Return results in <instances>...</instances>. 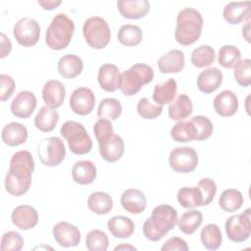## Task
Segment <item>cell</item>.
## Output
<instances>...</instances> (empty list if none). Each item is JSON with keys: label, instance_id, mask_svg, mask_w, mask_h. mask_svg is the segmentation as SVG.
Returning <instances> with one entry per match:
<instances>
[{"label": "cell", "instance_id": "43", "mask_svg": "<svg viewBox=\"0 0 251 251\" xmlns=\"http://www.w3.org/2000/svg\"><path fill=\"white\" fill-rule=\"evenodd\" d=\"M233 76L235 81L242 87H247L251 84V60H240L233 67Z\"/></svg>", "mask_w": 251, "mask_h": 251}, {"label": "cell", "instance_id": "4", "mask_svg": "<svg viewBox=\"0 0 251 251\" xmlns=\"http://www.w3.org/2000/svg\"><path fill=\"white\" fill-rule=\"evenodd\" d=\"M75 32V23L66 14H57L45 33V43L52 50H63L67 48Z\"/></svg>", "mask_w": 251, "mask_h": 251}, {"label": "cell", "instance_id": "34", "mask_svg": "<svg viewBox=\"0 0 251 251\" xmlns=\"http://www.w3.org/2000/svg\"><path fill=\"white\" fill-rule=\"evenodd\" d=\"M244 202L242 193L234 188H228L222 192L219 205L222 210L227 213H233L239 210Z\"/></svg>", "mask_w": 251, "mask_h": 251}, {"label": "cell", "instance_id": "9", "mask_svg": "<svg viewBox=\"0 0 251 251\" xmlns=\"http://www.w3.org/2000/svg\"><path fill=\"white\" fill-rule=\"evenodd\" d=\"M251 209H246L243 213L230 216L225 224V229L227 237L235 242L240 243L248 239L251 233Z\"/></svg>", "mask_w": 251, "mask_h": 251}, {"label": "cell", "instance_id": "25", "mask_svg": "<svg viewBox=\"0 0 251 251\" xmlns=\"http://www.w3.org/2000/svg\"><path fill=\"white\" fill-rule=\"evenodd\" d=\"M97 176L95 165L89 160H81L75 163L72 169L73 180L80 185H87L94 181Z\"/></svg>", "mask_w": 251, "mask_h": 251}, {"label": "cell", "instance_id": "42", "mask_svg": "<svg viewBox=\"0 0 251 251\" xmlns=\"http://www.w3.org/2000/svg\"><path fill=\"white\" fill-rule=\"evenodd\" d=\"M85 246L89 251H106L109 246L108 236L103 230L92 229L86 235Z\"/></svg>", "mask_w": 251, "mask_h": 251}, {"label": "cell", "instance_id": "13", "mask_svg": "<svg viewBox=\"0 0 251 251\" xmlns=\"http://www.w3.org/2000/svg\"><path fill=\"white\" fill-rule=\"evenodd\" d=\"M55 241L62 247H75L79 244L81 234L78 227L68 222H59L52 230Z\"/></svg>", "mask_w": 251, "mask_h": 251}, {"label": "cell", "instance_id": "10", "mask_svg": "<svg viewBox=\"0 0 251 251\" xmlns=\"http://www.w3.org/2000/svg\"><path fill=\"white\" fill-rule=\"evenodd\" d=\"M169 165L176 173H191L198 165L197 152L192 147H176L169 155Z\"/></svg>", "mask_w": 251, "mask_h": 251}, {"label": "cell", "instance_id": "33", "mask_svg": "<svg viewBox=\"0 0 251 251\" xmlns=\"http://www.w3.org/2000/svg\"><path fill=\"white\" fill-rule=\"evenodd\" d=\"M177 202L183 208H195L203 206V196L198 186L181 187L176 194Z\"/></svg>", "mask_w": 251, "mask_h": 251}, {"label": "cell", "instance_id": "26", "mask_svg": "<svg viewBox=\"0 0 251 251\" xmlns=\"http://www.w3.org/2000/svg\"><path fill=\"white\" fill-rule=\"evenodd\" d=\"M250 16V2H229L223 10L225 21L230 25H238Z\"/></svg>", "mask_w": 251, "mask_h": 251}, {"label": "cell", "instance_id": "7", "mask_svg": "<svg viewBox=\"0 0 251 251\" xmlns=\"http://www.w3.org/2000/svg\"><path fill=\"white\" fill-rule=\"evenodd\" d=\"M82 34L86 43L93 49L105 48L111 39V30L108 23L98 16L90 17L84 22Z\"/></svg>", "mask_w": 251, "mask_h": 251}, {"label": "cell", "instance_id": "37", "mask_svg": "<svg viewBox=\"0 0 251 251\" xmlns=\"http://www.w3.org/2000/svg\"><path fill=\"white\" fill-rule=\"evenodd\" d=\"M142 37L141 28L135 25H124L118 31V40L125 46H136L142 41Z\"/></svg>", "mask_w": 251, "mask_h": 251}, {"label": "cell", "instance_id": "16", "mask_svg": "<svg viewBox=\"0 0 251 251\" xmlns=\"http://www.w3.org/2000/svg\"><path fill=\"white\" fill-rule=\"evenodd\" d=\"M66 88L57 79H50L44 83L42 88V99L46 106L52 109L59 108L65 100Z\"/></svg>", "mask_w": 251, "mask_h": 251}, {"label": "cell", "instance_id": "46", "mask_svg": "<svg viewBox=\"0 0 251 251\" xmlns=\"http://www.w3.org/2000/svg\"><path fill=\"white\" fill-rule=\"evenodd\" d=\"M24 246V238L18 231L10 230L1 237L2 251H20Z\"/></svg>", "mask_w": 251, "mask_h": 251}, {"label": "cell", "instance_id": "48", "mask_svg": "<svg viewBox=\"0 0 251 251\" xmlns=\"http://www.w3.org/2000/svg\"><path fill=\"white\" fill-rule=\"evenodd\" d=\"M197 186L200 188L203 196V206L209 205L215 198L217 192V184L210 177H204L199 180Z\"/></svg>", "mask_w": 251, "mask_h": 251}, {"label": "cell", "instance_id": "38", "mask_svg": "<svg viewBox=\"0 0 251 251\" xmlns=\"http://www.w3.org/2000/svg\"><path fill=\"white\" fill-rule=\"evenodd\" d=\"M171 137L176 142H191L196 138V130L190 121H179L172 127Z\"/></svg>", "mask_w": 251, "mask_h": 251}, {"label": "cell", "instance_id": "11", "mask_svg": "<svg viewBox=\"0 0 251 251\" xmlns=\"http://www.w3.org/2000/svg\"><path fill=\"white\" fill-rule=\"evenodd\" d=\"M13 35L17 42L24 47L34 46L40 37V26L34 19L24 17L16 22Z\"/></svg>", "mask_w": 251, "mask_h": 251}, {"label": "cell", "instance_id": "29", "mask_svg": "<svg viewBox=\"0 0 251 251\" xmlns=\"http://www.w3.org/2000/svg\"><path fill=\"white\" fill-rule=\"evenodd\" d=\"M193 111L191 99L186 94H179L176 100L170 104L168 109L169 118L173 121H183L188 118Z\"/></svg>", "mask_w": 251, "mask_h": 251}, {"label": "cell", "instance_id": "8", "mask_svg": "<svg viewBox=\"0 0 251 251\" xmlns=\"http://www.w3.org/2000/svg\"><path fill=\"white\" fill-rule=\"evenodd\" d=\"M37 155L44 166L56 167L65 160L66 147L58 136L43 138L38 144Z\"/></svg>", "mask_w": 251, "mask_h": 251}, {"label": "cell", "instance_id": "30", "mask_svg": "<svg viewBox=\"0 0 251 251\" xmlns=\"http://www.w3.org/2000/svg\"><path fill=\"white\" fill-rule=\"evenodd\" d=\"M59 122V114L55 109L43 106L37 112L34 118L35 127L42 132L52 131Z\"/></svg>", "mask_w": 251, "mask_h": 251}, {"label": "cell", "instance_id": "19", "mask_svg": "<svg viewBox=\"0 0 251 251\" xmlns=\"http://www.w3.org/2000/svg\"><path fill=\"white\" fill-rule=\"evenodd\" d=\"M98 145L101 157L108 163H115L119 161L125 151L123 138L115 133L107 140L98 143Z\"/></svg>", "mask_w": 251, "mask_h": 251}, {"label": "cell", "instance_id": "53", "mask_svg": "<svg viewBox=\"0 0 251 251\" xmlns=\"http://www.w3.org/2000/svg\"><path fill=\"white\" fill-rule=\"evenodd\" d=\"M242 35L246 39L247 42H250V23H249V21L242 27Z\"/></svg>", "mask_w": 251, "mask_h": 251}, {"label": "cell", "instance_id": "6", "mask_svg": "<svg viewBox=\"0 0 251 251\" xmlns=\"http://www.w3.org/2000/svg\"><path fill=\"white\" fill-rule=\"evenodd\" d=\"M61 135L67 140L68 146L74 154L84 155L92 149V139L85 127L78 122L67 121L60 129Z\"/></svg>", "mask_w": 251, "mask_h": 251}, {"label": "cell", "instance_id": "23", "mask_svg": "<svg viewBox=\"0 0 251 251\" xmlns=\"http://www.w3.org/2000/svg\"><path fill=\"white\" fill-rule=\"evenodd\" d=\"M120 71L114 64H104L98 70L97 80L100 87L107 92H114L120 85Z\"/></svg>", "mask_w": 251, "mask_h": 251}, {"label": "cell", "instance_id": "51", "mask_svg": "<svg viewBox=\"0 0 251 251\" xmlns=\"http://www.w3.org/2000/svg\"><path fill=\"white\" fill-rule=\"evenodd\" d=\"M0 44H1L0 58L4 59L5 57H7L10 54V52L12 50V42L4 32L0 33Z\"/></svg>", "mask_w": 251, "mask_h": 251}, {"label": "cell", "instance_id": "54", "mask_svg": "<svg viewBox=\"0 0 251 251\" xmlns=\"http://www.w3.org/2000/svg\"><path fill=\"white\" fill-rule=\"evenodd\" d=\"M114 250H115V251H116V250H136V248H135V247H133L132 245L122 243V244H120V245L116 246Z\"/></svg>", "mask_w": 251, "mask_h": 251}, {"label": "cell", "instance_id": "24", "mask_svg": "<svg viewBox=\"0 0 251 251\" xmlns=\"http://www.w3.org/2000/svg\"><path fill=\"white\" fill-rule=\"evenodd\" d=\"M27 136H28L27 128L24 125L16 122L7 124L3 127L1 132L2 141L6 145L12 146V147H16L24 144L27 140Z\"/></svg>", "mask_w": 251, "mask_h": 251}, {"label": "cell", "instance_id": "50", "mask_svg": "<svg viewBox=\"0 0 251 251\" xmlns=\"http://www.w3.org/2000/svg\"><path fill=\"white\" fill-rule=\"evenodd\" d=\"M162 251H174V250H177V251H188L189 247L188 244L186 243V241L181 238V237H172L170 239H168L161 247Z\"/></svg>", "mask_w": 251, "mask_h": 251}, {"label": "cell", "instance_id": "28", "mask_svg": "<svg viewBox=\"0 0 251 251\" xmlns=\"http://www.w3.org/2000/svg\"><path fill=\"white\" fill-rule=\"evenodd\" d=\"M110 233L115 238L125 239L128 238L135 229L134 223L131 219L126 216H115L112 217L107 223Z\"/></svg>", "mask_w": 251, "mask_h": 251}, {"label": "cell", "instance_id": "12", "mask_svg": "<svg viewBox=\"0 0 251 251\" xmlns=\"http://www.w3.org/2000/svg\"><path fill=\"white\" fill-rule=\"evenodd\" d=\"M95 106V95L88 87L75 88L70 97L71 110L78 116L89 115Z\"/></svg>", "mask_w": 251, "mask_h": 251}, {"label": "cell", "instance_id": "3", "mask_svg": "<svg viewBox=\"0 0 251 251\" xmlns=\"http://www.w3.org/2000/svg\"><path fill=\"white\" fill-rule=\"evenodd\" d=\"M202 28L203 18L200 12L191 7L183 8L176 16L175 38L180 45L189 46L199 39Z\"/></svg>", "mask_w": 251, "mask_h": 251}, {"label": "cell", "instance_id": "45", "mask_svg": "<svg viewBox=\"0 0 251 251\" xmlns=\"http://www.w3.org/2000/svg\"><path fill=\"white\" fill-rule=\"evenodd\" d=\"M136 109L138 115L145 120H154L159 117L163 112L162 105H154L146 97H143L138 101Z\"/></svg>", "mask_w": 251, "mask_h": 251}, {"label": "cell", "instance_id": "18", "mask_svg": "<svg viewBox=\"0 0 251 251\" xmlns=\"http://www.w3.org/2000/svg\"><path fill=\"white\" fill-rule=\"evenodd\" d=\"M117 7L124 18L139 20L148 14L150 3L147 0H119Z\"/></svg>", "mask_w": 251, "mask_h": 251}, {"label": "cell", "instance_id": "49", "mask_svg": "<svg viewBox=\"0 0 251 251\" xmlns=\"http://www.w3.org/2000/svg\"><path fill=\"white\" fill-rule=\"evenodd\" d=\"M0 84H1V91H0V100L2 102L8 100L12 94L14 93L16 84L12 76L6 75V74H1L0 75Z\"/></svg>", "mask_w": 251, "mask_h": 251}, {"label": "cell", "instance_id": "1", "mask_svg": "<svg viewBox=\"0 0 251 251\" xmlns=\"http://www.w3.org/2000/svg\"><path fill=\"white\" fill-rule=\"evenodd\" d=\"M33 171L34 161L29 151L21 150L13 154L4 180L6 191L14 196L25 194L30 188Z\"/></svg>", "mask_w": 251, "mask_h": 251}, {"label": "cell", "instance_id": "17", "mask_svg": "<svg viewBox=\"0 0 251 251\" xmlns=\"http://www.w3.org/2000/svg\"><path fill=\"white\" fill-rule=\"evenodd\" d=\"M121 205L126 212L138 215L143 213L146 209L147 199L141 190L129 188L122 193Z\"/></svg>", "mask_w": 251, "mask_h": 251}, {"label": "cell", "instance_id": "21", "mask_svg": "<svg viewBox=\"0 0 251 251\" xmlns=\"http://www.w3.org/2000/svg\"><path fill=\"white\" fill-rule=\"evenodd\" d=\"M157 64L162 74H177L184 68V53L179 49H173L160 57Z\"/></svg>", "mask_w": 251, "mask_h": 251}, {"label": "cell", "instance_id": "27", "mask_svg": "<svg viewBox=\"0 0 251 251\" xmlns=\"http://www.w3.org/2000/svg\"><path fill=\"white\" fill-rule=\"evenodd\" d=\"M83 71V62L75 54L62 56L58 61V72L64 78L71 79L79 75Z\"/></svg>", "mask_w": 251, "mask_h": 251}, {"label": "cell", "instance_id": "40", "mask_svg": "<svg viewBox=\"0 0 251 251\" xmlns=\"http://www.w3.org/2000/svg\"><path fill=\"white\" fill-rule=\"evenodd\" d=\"M122 114V104L116 98H104L101 100L97 116L99 119H107L109 121L117 120Z\"/></svg>", "mask_w": 251, "mask_h": 251}, {"label": "cell", "instance_id": "31", "mask_svg": "<svg viewBox=\"0 0 251 251\" xmlns=\"http://www.w3.org/2000/svg\"><path fill=\"white\" fill-rule=\"evenodd\" d=\"M176 90L177 84L176 79L169 78L168 80L155 85L152 98L158 105L163 106L165 104H170L175 99Z\"/></svg>", "mask_w": 251, "mask_h": 251}, {"label": "cell", "instance_id": "52", "mask_svg": "<svg viewBox=\"0 0 251 251\" xmlns=\"http://www.w3.org/2000/svg\"><path fill=\"white\" fill-rule=\"evenodd\" d=\"M38 4L44 10L51 11L59 7L62 4V1L61 0H38Z\"/></svg>", "mask_w": 251, "mask_h": 251}, {"label": "cell", "instance_id": "5", "mask_svg": "<svg viewBox=\"0 0 251 251\" xmlns=\"http://www.w3.org/2000/svg\"><path fill=\"white\" fill-rule=\"evenodd\" d=\"M154 77L151 66L138 63L121 74L119 89L125 96H132L139 92L143 85L148 84Z\"/></svg>", "mask_w": 251, "mask_h": 251}, {"label": "cell", "instance_id": "35", "mask_svg": "<svg viewBox=\"0 0 251 251\" xmlns=\"http://www.w3.org/2000/svg\"><path fill=\"white\" fill-rule=\"evenodd\" d=\"M203 221L202 213L199 210H189L183 213L179 219H177V226L181 232L185 234H192L194 233L198 227L201 226Z\"/></svg>", "mask_w": 251, "mask_h": 251}, {"label": "cell", "instance_id": "47", "mask_svg": "<svg viewBox=\"0 0 251 251\" xmlns=\"http://www.w3.org/2000/svg\"><path fill=\"white\" fill-rule=\"evenodd\" d=\"M93 132L98 143L107 140L114 134V128L111 121L107 119H99L94 124Z\"/></svg>", "mask_w": 251, "mask_h": 251}, {"label": "cell", "instance_id": "20", "mask_svg": "<svg viewBox=\"0 0 251 251\" xmlns=\"http://www.w3.org/2000/svg\"><path fill=\"white\" fill-rule=\"evenodd\" d=\"M216 113L222 117H231L238 110V98L231 90H223L213 101Z\"/></svg>", "mask_w": 251, "mask_h": 251}, {"label": "cell", "instance_id": "15", "mask_svg": "<svg viewBox=\"0 0 251 251\" xmlns=\"http://www.w3.org/2000/svg\"><path fill=\"white\" fill-rule=\"evenodd\" d=\"M11 220L16 227L23 230H28L38 224V213L32 206L20 205L13 210Z\"/></svg>", "mask_w": 251, "mask_h": 251}, {"label": "cell", "instance_id": "14", "mask_svg": "<svg viewBox=\"0 0 251 251\" xmlns=\"http://www.w3.org/2000/svg\"><path fill=\"white\" fill-rule=\"evenodd\" d=\"M37 105V100L33 92L24 90L19 92L11 102L12 114L20 119H27L31 116Z\"/></svg>", "mask_w": 251, "mask_h": 251}, {"label": "cell", "instance_id": "2", "mask_svg": "<svg viewBox=\"0 0 251 251\" xmlns=\"http://www.w3.org/2000/svg\"><path fill=\"white\" fill-rule=\"evenodd\" d=\"M176 222L177 212L174 207L167 204L158 205L144 222L142 231L148 240L159 241L176 226Z\"/></svg>", "mask_w": 251, "mask_h": 251}, {"label": "cell", "instance_id": "39", "mask_svg": "<svg viewBox=\"0 0 251 251\" xmlns=\"http://www.w3.org/2000/svg\"><path fill=\"white\" fill-rule=\"evenodd\" d=\"M216 52L210 45H200L196 47L190 56L192 65L196 68H205L214 63Z\"/></svg>", "mask_w": 251, "mask_h": 251}, {"label": "cell", "instance_id": "32", "mask_svg": "<svg viewBox=\"0 0 251 251\" xmlns=\"http://www.w3.org/2000/svg\"><path fill=\"white\" fill-rule=\"evenodd\" d=\"M87 206L94 214L106 215L113 208V199L107 192L95 191L88 196Z\"/></svg>", "mask_w": 251, "mask_h": 251}, {"label": "cell", "instance_id": "41", "mask_svg": "<svg viewBox=\"0 0 251 251\" xmlns=\"http://www.w3.org/2000/svg\"><path fill=\"white\" fill-rule=\"evenodd\" d=\"M241 58L240 50L234 45H224L220 48L218 54V63L226 68H233Z\"/></svg>", "mask_w": 251, "mask_h": 251}, {"label": "cell", "instance_id": "44", "mask_svg": "<svg viewBox=\"0 0 251 251\" xmlns=\"http://www.w3.org/2000/svg\"><path fill=\"white\" fill-rule=\"evenodd\" d=\"M190 122L193 124L196 130L195 140L203 141L208 139L213 133V124L209 118L201 115L194 116L191 118Z\"/></svg>", "mask_w": 251, "mask_h": 251}, {"label": "cell", "instance_id": "22", "mask_svg": "<svg viewBox=\"0 0 251 251\" xmlns=\"http://www.w3.org/2000/svg\"><path fill=\"white\" fill-rule=\"evenodd\" d=\"M223 73L218 68H208L202 71L197 76V87L205 93L210 94L216 91L223 82Z\"/></svg>", "mask_w": 251, "mask_h": 251}, {"label": "cell", "instance_id": "36", "mask_svg": "<svg viewBox=\"0 0 251 251\" xmlns=\"http://www.w3.org/2000/svg\"><path fill=\"white\" fill-rule=\"evenodd\" d=\"M202 245L208 250H217L222 245V232L215 224L206 225L200 232Z\"/></svg>", "mask_w": 251, "mask_h": 251}]
</instances>
